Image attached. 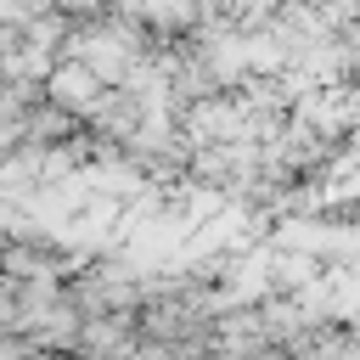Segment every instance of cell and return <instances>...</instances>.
<instances>
[{"instance_id":"1","label":"cell","mask_w":360,"mask_h":360,"mask_svg":"<svg viewBox=\"0 0 360 360\" xmlns=\"http://www.w3.org/2000/svg\"><path fill=\"white\" fill-rule=\"evenodd\" d=\"M107 90H112V84H101L79 56H56V68L45 73V101H56V107L73 112V118H90Z\"/></svg>"}]
</instances>
